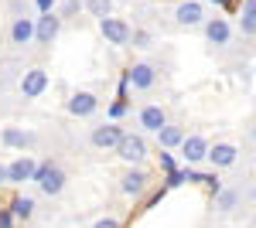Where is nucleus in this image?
<instances>
[{"label": "nucleus", "instance_id": "4468645a", "mask_svg": "<svg viewBox=\"0 0 256 228\" xmlns=\"http://www.w3.org/2000/svg\"><path fill=\"white\" fill-rule=\"evenodd\" d=\"M205 160H212V167H236L239 150H236V143H226V140H218V143H208V153H205Z\"/></svg>", "mask_w": 256, "mask_h": 228}, {"label": "nucleus", "instance_id": "2eb2a0df", "mask_svg": "<svg viewBox=\"0 0 256 228\" xmlns=\"http://www.w3.org/2000/svg\"><path fill=\"white\" fill-rule=\"evenodd\" d=\"M205 153H208V140L202 133H192L181 140V157H184V164L188 167H195V164H202L205 160Z\"/></svg>", "mask_w": 256, "mask_h": 228}, {"label": "nucleus", "instance_id": "bb28decb", "mask_svg": "<svg viewBox=\"0 0 256 228\" xmlns=\"http://www.w3.org/2000/svg\"><path fill=\"white\" fill-rule=\"evenodd\" d=\"M160 167H164L168 174H171V171H178V167H174V157H171L168 150H160Z\"/></svg>", "mask_w": 256, "mask_h": 228}, {"label": "nucleus", "instance_id": "c85d7f7f", "mask_svg": "<svg viewBox=\"0 0 256 228\" xmlns=\"http://www.w3.org/2000/svg\"><path fill=\"white\" fill-rule=\"evenodd\" d=\"M92 228H123V225H120L116 218H99V222H96Z\"/></svg>", "mask_w": 256, "mask_h": 228}, {"label": "nucleus", "instance_id": "c756f323", "mask_svg": "<svg viewBox=\"0 0 256 228\" xmlns=\"http://www.w3.org/2000/svg\"><path fill=\"white\" fill-rule=\"evenodd\" d=\"M205 3H212V7H232V0H205Z\"/></svg>", "mask_w": 256, "mask_h": 228}, {"label": "nucleus", "instance_id": "9d476101", "mask_svg": "<svg viewBox=\"0 0 256 228\" xmlns=\"http://www.w3.org/2000/svg\"><path fill=\"white\" fill-rule=\"evenodd\" d=\"M164 123H168V109H164L160 102H147V106L137 109V126L144 133H158Z\"/></svg>", "mask_w": 256, "mask_h": 228}, {"label": "nucleus", "instance_id": "6e6552de", "mask_svg": "<svg viewBox=\"0 0 256 228\" xmlns=\"http://www.w3.org/2000/svg\"><path fill=\"white\" fill-rule=\"evenodd\" d=\"M123 126L120 123H102V126H92V133H89V143L96 147V150H116V143L123 140Z\"/></svg>", "mask_w": 256, "mask_h": 228}, {"label": "nucleus", "instance_id": "7c9ffc66", "mask_svg": "<svg viewBox=\"0 0 256 228\" xmlns=\"http://www.w3.org/2000/svg\"><path fill=\"white\" fill-rule=\"evenodd\" d=\"M0 184H7V164H0Z\"/></svg>", "mask_w": 256, "mask_h": 228}, {"label": "nucleus", "instance_id": "a211bd4d", "mask_svg": "<svg viewBox=\"0 0 256 228\" xmlns=\"http://www.w3.org/2000/svg\"><path fill=\"white\" fill-rule=\"evenodd\" d=\"M212 205H216L218 215H229V211H236L239 205H242V191L239 188H218L216 194H212Z\"/></svg>", "mask_w": 256, "mask_h": 228}, {"label": "nucleus", "instance_id": "ddd939ff", "mask_svg": "<svg viewBox=\"0 0 256 228\" xmlns=\"http://www.w3.org/2000/svg\"><path fill=\"white\" fill-rule=\"evenodd\" d=\"M34 167H38V160H34L31 153H20L18 160L7 164V184H24V181H31V177H34Z\"/></svg>", "mask_w": 256, "mask_h": 228}, {"label": "nucleus", "instance_id": "412c9836", "mask_svg": "<svg viewBox=\"0 0 256 228\" xmlns=\"http://www.w3.org/2000/svg\"><path fill=\"white\" fill-rule=\"evenodd\" d=\"M239 31L253 41V34H256V0H242V7H239Z\"/></svg>", "mask_w": 256, "mask_h": 228}, {"label": "nucleus", "instance_id": "f8f14e48", "mask_svg": "<svg viewBox=\"0 0 256 228\" xmlns=\"http://www.w3.org/2000/svg\"><path fill=\"white\" fill-rule=\"evenodd\" d=\"M202 31H205V41L216 44V48H226V44L232 41V27H229V20H226V17H205Z\"/></svg>", "mask_w": 256, "mask_h": 228}, {"label": "nucleus", "instance_id": "dca6fc26", "mask_svg": "<svg viewBox=\"0 0 256 228\" xmlns=\"http://www.w3.org/2000/svg\"><path fill=\"white\" fill-rule=\"evenodd\" d=\"M147 171H140V167H130V171L120 177V191L126 194V198H140L144 191H147Z\"/></svg>", "mask_w": 256, "mask_h": 228}, {"label": "nucleus", "instance_id": "20e7f679", "mask_svg": "<svg viewBox=\"0 0 256 228\" xmlns=\"http://www.w3.org/2000/svg\"><path fill=\"white\" fill-rule=\"evenodd\" d=\"M96 24H99V34L106 38V44H116V48H126V44H130V31H134V27L123 17H113V14H110V17L96 20Z\"/></svg>", "mask_w": 256, "mask_h": 228}, {"label": "nucleus", "instance_id": "b1692460", "mask_svg": "<svg viewBox=\"0 0 256 228\" xmlns=\"http://www.w3.org/2000/svg\"><path fill=\"white\" fill-rule=\"evenodd\" d=\"M79 10H82V0H65L62 10H55V14H58V20H65V17H72V14H79Z\"/></svg>", "mask_w": 256, "mask_h": 228}, {"label": "nucleus", "instance_id": "39448f33", "mask_svg": "<svg viewBox=\"0 0 256 228\" xmlns=\"http://www.w3.org/2000/svg\"><path fill=\"white\" fill-rule=\"evenodd\" d=\"M205 3L202 0H181L174 7V24L178 27H202L205 24Z\"/></svg>", "mask_w": 256, "mask_h": 228}, {"label": "nucleus", "instance_id": "9b49d317", "mask_svg": "<svg viewBox=\"0 0 256 228\" xmlns=\"http://www.w3.org/2000/svg\"><path fill=\"white\" fill-rule=\"evenodd\" d=\"M58 31H62V20H58V14H55V10H52V14H41V17H34V44H41V48L55 44Z\"/></svg>", "mask_w": 256, "mask_h": 228}, {"label": "nucleus", "instance_id": "cd10ccee", "mask_svg": "<svg viewBox=\"0 0 256 228\" xmlns=\"http://www.w3.org/2000/svg\"><path fill=\"white\" fill-rule=\"evenodd\" d=\"M0 228H14V215H10L7 208L0 211Z\"/></svg>", "mask_w": 256, "mask_h": 228}, {"label": "nucleus", "instance_id": "aec40b11", "mask_svg": "<svg viewBox=\"0 0 256 228\" xmlns=\"http://www.w3.org/2000/svg\"><path fill=\"white\" fill-rule=\"evenodd\" d=\"M184 126H178V123H164L158 130V143L160 150H174V147H181V140H184Z\"/></svg>", "mask_w": 256, "mask_h": 228}, {"label": "nucleus", "instance_id": "4be33fe9", "mask_svg": "<svg viewBox=\"0 0 256 228\" xmlns=\"http://www.w3.org/2000/svg\"><path fill=\"white\" fill-rule=\"evenodd\" d=\"M82 7H86L96 20H102V17L113 14V0H82Z\"/></svg>", "mask_w": 256, "mask_h": 228}, {"label": "nucleus", "instance_id": "6ab92c4d", "mask_svg": "<svg viewBox=\"0 0 256 228\" xmlns=\"http://www.w3.org/2000/svg\"><path fill=\"white\" fill-rule=\"evenodd\" d=\"M7 211L14 215V222H31V218H34V211H38V201H34L31 194H14Z\"/></svg>", "mask_w": 256, "mask_h": 228}, {"label": "nucleus", "instance_id": "f3484780", "mask_svg": "<svg viewBox=\"0 0 256 228\" xmlns=\"http://www.w3.org/2000/svg\"><path fill=\"white\" fill-rule=\"evenodd\" d=\"M0 143L24 153V150L34 147V133H31V130H18V126H7V130H0Z\"/></svg>", "mask_w": 256, "mask_h": 228}, {"label": "nucleus", "instance_id": "5701e85b", "mask_svg": "<svg viewBox=\"0 0 256 228\" xmlns=\"http://www.w3.org/2000/svg\"><path fill=\"white\" fill-rule=\"evenodd\" d=\"M130 113V99H116L113 106H110V123H116L120 116H126Z\"/></svg>", "mask_w": 256, "mask_h": 228}, {"label": "nucleus", "instance_id": "393cba45", "mask_svg": "<svg viewBox=\"0 0 256 228\" xmlns=\"http://www.w3.org/2000/svg\"><path fill=\"white\" fill-rule=\"evenodd\" d=\"M130 41H134L137 48H150V34H147V31H130Z\"/></svg>", "mask_w": 256, "mask_h": 228}, {"label": "nucleus", "instance_id": "1a4fd4ad", "mask_svg": "<svg viewBox=\"0 0 256 228\" xmlns=\"http://www.w3.org/2000/svg\"><path fill=\"white\" fill-rule=\"evenodd\" d=\"M65 109H68V116L89 119V116L99 109V95H96V92H86V89H79V92H72L68 99H65Z\"/></svg>", "mask_w": 256, "mask_h": 228}, {"label": "nucleus", "instance_id": "0eeeda50", "mask_svg": "<svg viewBox=\"0 0 256 228\" xmlns=\"http://www.w3.org/2000/svg\"><path fill=\"white\" fill-rule=\"evenodd\" d=\"M44 89H48V72H44L41 65L24 68V75H20V82H18V92L24 95V99H38Z\"/></svg>", "mask_w": 256, "mask_h": 228}, {"label": "nucleus", "instance_id": "f257e3e1", "mask_svg": "<svg viewBox=\"0 0 256 228\" xmlns=\"http://www.w3.org/2000/svg\"><path fill=\"white\" fill-rule=\"evenodd\" d=\"M31 181L41 188V194L58 198L62 191H65V184H68V174L62 171L55 160H44V164H38V167H34V177H31Z\"/></svg>", "mask_w": 256, "mask_h": 228}, {"label": "nucleus", "instance_id": "423d86ee", "mask_svg": "<svg viewBox=\"0 0 256 228\" xmlns=\"http://www.w3.org/2000/svg\"><path fill=\"white\" fill-rule=\"evenodd\" d=\"M7 41H10V48H28V44H34V17H31V14L14 17L10 27H7Z\"/></svg>", "mask_w": 256, "mask_h": 228}, {"label": "nucleus", "instance_id": "7ed1b4c3", "mask_svg": "<svg viewBox=\"0 0 256 228\" xmlns=\"http://www.w3.org/2000/svg\"><path fill=\"white\" fill-rule=\"evenodd\" d=\"M158 65H150V61H134L130 68H126V85H134L137 92H150L154 85H158Z\"/></svg>", "mask_w": 256, "mask_h": 228}, {"label": "nucleus", "instance_id": "f03ea898", "mask_svg": "<svg viewBox=\"0 0 256 228\" xmlns=\"http://www.w3.org/2000/svg\"><path fill=\"white\" fill-rule=\"evenodd\" d=\"M116 157L130 167H140L147 160V140L140 133H123V140L116 143Z\"/></svg>", "mask_w": 256, "mask_h": 228}, {"label": "nucleus", "instance_id": "a878e982", "mask_svg": "<svg viewBox=\"0 0 256 228\" xmlns=\"http://www.w3.org/2000/svg\"><path fill=\"white\" fill-rule=\"evenodd\" d=\"M178 184H184V171H171V174H168V181H164V191L178 188Z\"/></svg>", "mask_w": 256, "mask_h": 228}]
</instances>
